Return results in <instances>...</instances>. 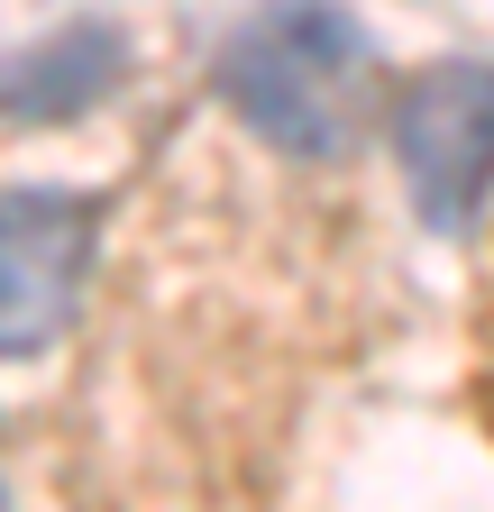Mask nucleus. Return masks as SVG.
I'll use <instances>...</instances> for the list:
<instances>
[{"label":"nucleus","mask_w":494,"mask_h":512,"mask_svg":"<svg viewBox=\"0 0 494 512\" xmlns=\"http://www.w3.org/2000/svg\"><path fill=\"white\" fill-rule=\"evenodd\" d=\"M220 101L238 110L247 138L275 156L330 165L366 138V119L385 101L376 37L330 0H266L229 46H220Z\"/></svg>","instance_id":"obj_1"},{"label":"nucleus","mask_w":494,"mask_h":512,"mask_svg":"<svg viewBox=\"0 0 494 512\" xmlns=\"http://www.w3.org/2000/svg\"><path fill=\"white\" fill-rule=\"evenodd\" d=\"M394 156L430 229H467L494 202V64H430L394 101Z\"/></svg>","instance_id":"obj_2"},{"label":"nucleus","mask_w":494,"mask_h":512,"mask_svg":"<svg viewBox=\"0 0 494 512\" xmlns=\"http://www.w3.org/2000/svg\"><path fill=\"white\" fill-rule=\"evenodd\" d=\"M92 229L101 220L74 192H0V357H46L74 330Z\"/></svg>","instance_id":"obj_3"},{"label":"nucleus","mask_w":494,"mask_h":512,"mask_svg":"<svg viewBox=\"0 0 494 512\" xmlns=\"http://www.w3.org/2000/svg\"><path fill=\"white\" fill-rule=\"evenodd\" d=\"M110 74H119V37H110V28H74V37L37 46L19 74L0 83V110H19V119H65V110H83Z\"/></svg>","instance_id":"obj_4"},{"label":"nucleus","mask_w":494,"mask_h":512,"mask_svg":"<svg viewBox=\"0 0 494 512\" xmlns=\"http://www.w3.org/2000/svg\"><path fill=\"white\" fill-rule=\"evenodd\" d=\"M0 512H10V485H0Z\"/></svg>","instance_id":"obj_5"}]
</instances>
